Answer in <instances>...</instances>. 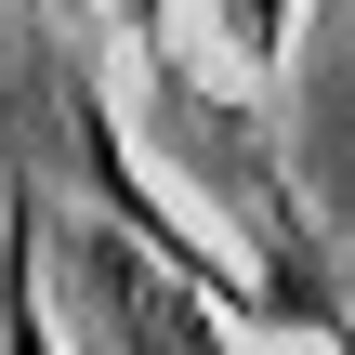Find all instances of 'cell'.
<instances>
[{
	"label": "cell",
	"instance_id": "obj_1",
	"mask_svg": "<svg viewBox=\"0 0 355 355\" xmlns=\"http://www.w3.org/2000/svg\"><path fill=\"white\" fill-rule=\"evenodd\" d=\"M53 329L79 355H224V329H211V290L198 277H171L145 237H119L105 211L53 250Z\"/></svg>",
	"mask_w": 355,
	"mask_h": 355
},
{
	"label": "cell",
	"instance_id": "obj_2",
	"mask_svg": "<svg viewBox=\"0 0 355 355\" xmlns=\"http://www.w3.org/2000/svg\"><path fill=\"white\" fill-rule=\"evenodd\" d=\"M0 355H66V329H53V277H40V224H26V198H13V224H0Z\"/></svg>",
	"mask_w": 355,
	"mask_h": 355
},
{
	"label": "cell",
	"instance_id": "obj_3",
	"mask_svg": "<svg viewBox=\"0 0 355 355\" xmlns=\"http://www.w3.org/2000/svg\"><path fill=\"white\" fill-rule=\"evenodd\" d=\"M211 13H224V53H237V66H277V53H290V13H303V0H211Z\"/></svg>",
	"mask_w": 355,
	"mask_h": 355
},
{
	"label": "cell",
	"instance_id": "obj_4",
	"mask_svg": "<svg viewBox=\"0 0 355 355\" xmlns=\"http://www.w3.org/2000/svg\"><path fill=\"white\" fill-rule=\"evenodd\" d=\"M119 26L132 40H171V0H119Z\"/></svg>",
	"mask_w": 355,
	"mask_h": 355
}]
</instances>
